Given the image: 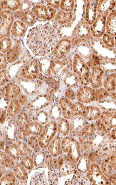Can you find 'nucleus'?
<instances>
[{
	"label": "nucleus",
	"instance_id": "f257e3e1",
	"mask_svg": "<svg viewBox=\"0 0 116 185\" xmlns=\"http://www.w3.org/2000/svg\"><path fill=\"white\" fill-rule=\"evenodd\" d=\"M49 44L47 36L40 28H33L29 32L26 44L36 55L40 56L46 53L49 49Z\"/></svg>",
	"mask_w": 116,
	"mask_h": 185
},
{
	"label": "nucleus",
	"instance_id": "f03ea898",
	"mask_svg": "<svg viewBox=\"0 0 116 185\" xmlns=\"http://www.w3.org/2000/svg\"><path fill=\"white\" fill-rule=\"evenodd\" d=\"M2 22L0 25V41L9 37L14 20L13 13L9 10L5 9L2 11Z\"/></svg>",
	"mask_w": 116,
	"mask_h": 185
},
{
	"label": "nucleus",
	"instance_id": "7ed1b4c3",
	"mask_svg": "<svg viewBox=\"0 0 116 185\" xmlns=\"http://www.w3.org/2000/svg\"><path fill=\"white\" fill-rule=\"evenodd\" d=\"M39 73L37 60L35 59L21 69L20 76L24 79L35 80L38 77Z\"/></svg>",
	"mask_w": 116,
	"mask_h": 185
},
{
	"label": "nucleus",
	"instance_id": "20e7f679",
	"mask_svg": "<svg viewBox=\"0 0 116 185\" xmlns=\"http://www.w3.org/2000/svg\"><path fill=\"white\" fill-rule=\"evenodd\" d=\"M35 15L39 18L50 20L54 17L56 11L52 7L44 5H38L33 8Z\"/></svg>",
	"mask_w": 116,
	"mask_h": 185
},
{
	"label": "nucleus",
	"instance_id": "39448f33",
	"mask_svg": "<svg viewBox=\"0 0 116 185\" xmlns=\"http://www.w3.org/2000/svg\"><path fill=\"white\" fill-rule=\"evenodd\" d=\"M23 46L20 41H17L9 50L7 54V59L9 63L16 61L23 52Z\"/></svg>",
	"mask_w": 116,
	"mask_h": 185
},
{
	"label": "nucleus",
	"instance_id": "423d86ee",
	"mask_svg": "<svg viewBox=\"0 0 116 185\" xmlns=\"http://www.w3.org/2000/svg\"><path fill=\"white\" fill-rule=\"evenodd\" d=\"M95 92L92 89L88 86L82 87L77 92V98L80 101L83 103H90L95 99Z\"/></svg>",
	"mask_w": 116,
	"mask_h": 185
},
{
	"label": "nucleus",
	"instance_id": "0eeeda50",
	"mask_svg": "<svg viewBox=\"0 0 116 185\" xmlns=\"http://www.w3.org/2000/svg\"><path fill=\"white\" fill-rule=\"evenodd\" d=\"M70 48L67 40H60L54 48L52 52L53 56L57 59H61L65 56Z\"/></svg>",
	"mask_w": 116,
	"mask_h": 185
},
{
	"label": "nucleus",
	"instance_id": "6e6552de",
	"mask_svg": "<svg viewBox=\"0 0 116 185\" xmlns=\"http://www.w3.org/2000/svg\"><path fill=\"white\" fill-rule=\"evenodd\" d=\"M71 64V60L66 59L61 61L52 62L50 65V68L55 74L60 76L70 68Z\"/></svg>",
	"mask_w": 116,
	"mask_h": 185
},
{
	"label": "nucleus",
	"instance_id": "1a4fd4ad",
	"mask_svg": "<svg viewBox=\"0 0 116 185\" xmlns=\"http://www.w3.org/2000/svg\"><path fill=\"white\" fill-rule=\"evenodd\" d=\"M15 14L19 20L28 26L33 25L35 23L36 18L34 14L30 11L25 12L18 11L16 12Z\"/></svg>",
	"mask_w": 116,
	"mask_h": 185
},
{
	"label": "nucleus",
	"instance_id": "9d476101",
	"mask_svg": "<svg viewBox=\"0 0 116 185\" xmlns=\"http://www.w3.org/2000/svg\"><path fill=\"white\" fill-rule=\"evenodd\" d=\"M74 70L79 76L86 77L89 73V69L80 57L77 55L74 59Z\"/></svg>",
	"mask_w": 116,
	"mask_h": 185
},
{
	"label": "nucleus",
	"instance_id": "9b49d317",
	"mask_svg": "<svg viewBox=\"0 0 116 185\" xmlns=\"http://www.w3.org/2000/svg\"><path fill=\"white\" fill-rule=\"evenodd\" d=\"M26 30L25 24L20 20H16L12 26L11 33L14 37H20L25 34Z\"/></svg>",
	"mask_w": 116,
	"mask_h": 185
},
{
	"label": "nucleus",
	"instance_id": "f8f14e48",
	"mask_svg": "<svg viewBox=\"0 0 116 185\" xmlns=\"http://www.w3.org/2000/svg\"><path fill=\"white\" fill-rule=\"evenodd\" d=\"M104 86L106 89L108 91V92H109V95L113 99L115 98V99L116 93L114 92L116 90L115 75L112 74L109 76L104 83Z\"/></svg>",
	"mask_w": 116,
	"mask_h": 185
},
{
	"label": "nucleus",
	"instance_id": "ddd939ff",
	"mask_svg": "<svg viewBox=\"0 0 116 185\" xmlns=\"http://www.w3.org/2000/svg\"><path fill=\"white\" fill-rule=\"evenodd\" d=\"M103 73L101 69L97 68L94 69L91 78V82L94 88H98L102 85L101 77Z\"/></svg>",
	"mask_w": 116,
	"mask_h": 185
},
{
	"label": "nucleus",
	"instance_id": "4468645a",
	"mask_svg": "<svg viewBox=\"0 0 116 185\" xmlns=\"http://www.w3.org/2000/svg\"><path fill=\"white\" fill-rule=\"evenodd\" d=\"M7 96L9 98H13L17 97L20 93V90L19 86L12 83L7 86L6 89Z\"/></svg>",
	"mask_w": 116,
	"mask_h": 185
},
{
	"label": "nucleus",
	"instance_id": "2eb2a0df",
	"mask_svg": "<svg viewBox=\"0 0 116 185\" xmlns=\"http://www.w3.org/2000/svg\"><path fill=\"white\" fill-rule=\"evenodd\" d=\"M59 103L61 105L62 110L65 116H70L71 110L73 108L74 106L69 101L65 98H62L59 100Z\"/></svg>",
	"mask_w": 116,
	"mask_h": 185
},
{
	"label": "nucleus",
	"instance_id": "dca6fc26",
	"mask_svg": "<svg viewBox=\"0 0 116 185\" xmlns=\"http://www.w3.org/2000/svg\"><path fill=\"white\" fill-rule=\"evenodd\" d=\"M20 1H5L2 2L3 9H8L10 11H16L19 9L21 3Z\"/></svg>",
	"mask_w": 116,
	"mask_h": 185
},
{
	"label": "nucleus",
	"instance_id": "f3484780",
	"mask_svg": "<svg viewBox=\"0 0 116 185\" xmlns=\"http://www.w3.org/2000/svg\"><path fill=\"white\" fill-rule=\"evenodd\" d=\"M12 40L11 38L5 37L0 41V51L2 52H8L11 48Z\"/></svg>",
	"mask_w": 116,
	"mask_h": 185
},
{
	"label": "nucleus",
	"instance_id": "a211bd4d",
	"mask_svg": "<svg viewBox=\"0 0 116 185\" xmlns=\"http://www.w3.org/2000/svg\"><path fill=\"white\" fill-rule=\"evenodd\" d=\"M20 109L21 106L19 101L17 100H14L11 102L8 109V113L11 115H15L18 113Z\"/></svg>",
	"mask_w": 116,
	"mask_h": 185
},
{
	"label": "nucleus",
	"instance_id": "6ab92c4d",
	"mask_svg": "<svg viewBox=\"0 0 116 185\" xmlns=\"http://www.w3.org/2000/svg\"><path fill=\"white\" fill-rule=\"evenodd\" d=\"M69 14L60 11L57 14L56 19V22L58 24H63L68 22L69 19L71 18Z\"/></svg>",
	"mask_w": 116,
	"mask_h": 185
},
{
	"label": "nucleus",
	"instance_id": "aec40b11",
	"mask_svg": "<svg viewBox=\"0 0 116 185\" xmlns=\"http://www.w3.org/2000/svg\"><path fill=\"white\" fill-rule=\"evenodd\" d=\"M108 95V92L104 89L100 88L95 92L94 96L96 100H101L107 97Z\"/></svg>",
	"mask_w": 116,
	"mask_h": 185
},
{
	"label": "nucleus",
	"instance_id": "412c9836",
	"mask_svg": "<svg viewBox=\"0 0 116 185\" xmlns=\"http://www.w3.org/2000/svg\"><path fill=\"white\" fill-rule=\"evenodd\" d=\"M73 1H62L60 4V7L62 9L67 11H71L73 8Z\"/></svg>",
	"mask_w": 116,
	"mask_h": 185
},
{
	"label": "nucleus",
	"instance_id": "4be33fe9",
	"mask_svg": "<svg viewBox=\"0 0 116 185\" xmlns=\"http://www.w3.org/2000/svg\"><path fill=\"white\" fill-rule=\"evenodd\" d=\"M90 108V109L89 110L87 108V110L88 112H90V113H88L89 115V117H90V118L89 120H91L92 119H98V117L100 116V110L97 108L95 107H91ZM88 115V116H89Z\"/></svg>",
	"mask_w": 116,
	"mask_h": 185
},
{
	"label": "nucleus",
	"instance_id": "5701e85b",
	"mask_svg": "<svg viewBox=\"0 0 116 185\" xmlns=\"http://www.w3.org/2000/svg\"><path fill=\"white\" fill-rule=\"evenodd\" d=\"M58 127L60 131H67L69 128V124L66 120L62 119L58 122Z\"/></svg>",
	"mask_w": 116,
	"mask_h": 185
},
{
	"label": "nucleus",
	"instance_id": "b1692460",
	"mask_svg": "<svg viewBox=\"0 0 116 185\" xmlns=\"http://www.w3.org/2000/svg\"><path fill=\"white\" fill-rule=\"evenodd\" d=\"M31 7V5L30 2L27 1H24L21 2L19 11L23 12L28 11Z\"/></svg>",
	"mask_w": 116,
	"mask_h": 185
},
{
	"label": "nucleus",
	"instance_id": "393cba45",
	"mask_svg": "<svg viewBox=\"0 0 116 185\" xmlns=\"http://www.w3.org/2000/svg\"><path fill=\"white\" fill-rule=\"evenodd\" d=\"M8 81V78L4 70L0 71V86L4 85Z\"/></svg>",
	"mask_w": 116,
	"mask_h": 185
},
{
	"label": "nucleus",
	"instance_id": "a878e982",
	"mask_svg": "<svg viewBox=\"0 0 116 185\" xmlns=\"http://www.w3.org/2000/svg\"><path fill=\"white\" fill-rule=\"evenodd\" d=\"M7 59L4 55L0 53V70L6 68Z\"/></svg>",
	"mask_w": 116,
	"mask_h": 185
},
{
	"label": "nucleus",
	"instance_id": "bb28decb",
	"mask_svg": "<svg viewBox=\"0 0 116 185\" xmlns=\"http://www.w3.org/2000/svg\"><path fill=\"white\" fill-rule=\"evenodd\" d=\"M65 96L69 99L73 100L76 98V94L73 90L67 89L66 91Z\"/></svg>",
	"mask_w": 116,
	"mask_h": 185
},
{
	"label": "nucleus",
	"instance_id": "cd10ccee",
	"mask_svg": "<svg viewBox=\"0 0 116 185\" xmlns=\"http://www.w3.org/2000/svg\"><path fill=\"white\" fill-rule=\"evenodd\" d=\"M47 2L49 5L55 8H58L60 5L59 1H47Z\"/></svg>",
	"mask_w": 116,
	"mask_h": 185
},
{
	"label": "nucleus",
	"instance_id": "c85d7f7f",
	"mask_svg": "<svg viewBox=\"0 0 116 185\" xmlns=\"http://www.w3.org/2000/svg\"><path fill=\"white\" fill-rule=\"evenodd\" d=\"M19 102L23 105L26 102L27 100V97L26 96L22 94H21L19 96Z\"/></svg>",
	"mask_w": 116,
	"mask_h": 185
}]
</instances>
